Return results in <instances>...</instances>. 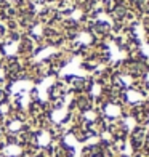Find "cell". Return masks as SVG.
I'll return each instance as SVG.
<instances>
[{
    "label": "cell",
    "mask_w": 149,
    "mask_h": 157,
    "mask_svg": "<svg viewBox=\"0 0 149 157\" xmlns=\"http://www.w3.org/2000/svg\"><path fill=\"white\" fill-rule=\"evenodd\" d=\"M2 2H3V0H0V3H2Z\"/></svg>",
    "instance_id": "1"
}]
</instances>
